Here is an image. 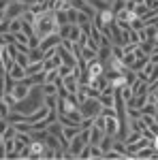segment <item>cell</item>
<instances>
[{"label": "cell", "instance_id": "cell-20", "mask_svg": "<svg viewBox=\"0 0 158 160\" xmlns=\"http://www.w3.org/2000/svg\"><path fill=\"white\" fill-rule=\"evenodd\" d=\"M88 4L94 9V11H103V9H111L109 2H105V0H88Z\"/></svg>", "mask_w": 158, "mask_h": 160}, {"label": "cell", "instance_id": "cell-39", "mask_svg": "<svg viewBox=\"0 0 158 160\" xmlns=\"http://www.w3.org/2000/svg\"><path fill=\"white\" fill-rule=\"evenodd\" d=\"M90 152H92V158H103V149H100V145H90Z\"/></svg>", "mask_w": 158, "mask_h": 160}, {"label": "cell", "instance_id": "cell-33", "mask_svg": "<svg viewBox=\"0 0 158 160\" xmlns=\"http://www.w3.org/2000/svg\"><path fill=\"white\" fill-rule=\"evenodd\" d=\"M15 79H13L9 73H4V92H13V88H15Z\"/></svg>", "mask_w": 158, "mask_h": 160}, {"label": "cell", "instance_id": "cell-40", "mask_svg": "<svg viewBox=\"0 0 158 160\" xmlns=\"http://www.w3.org/2000/svg\"><path fill=\"white\" fill-rule=\"evenodd\" d=\"M11 111H13V109L9 107V105H7V102H4V100H0V113H2V118H7Z\"/></svg>", "mask_w": 158, "mask_h": 160}, {"label": "cell", "instance_id": "cell-23", "mask_svg": "<svg viewBox=\"0 0 158 160\" xmlns=\"http://www.w3.org/2000/svg\"><path fill=\"white\" fill-rule=\"evenodd\" d=\"M152 154H154V148H152V145H147V148L139 149V152L135 154V158H141V160H145V158H152Z\"/></svg>", "mask_w": 158, "mask_h": 160}, {"label": "cell", "instance_id": "cell-22", "mask_svg": "<svg viewBox=\"0 0 158 160\" xmlns=\"http://www.w3.org/2000/svg\"><path fill=\"white\" fill-rule=\"evenodd\" d=\"M54 19H56V24L58 28L64 24H69V17H66V11H54Z\"/></svg>", "mask_w": 158, "mask_h": 160}, {"label": "cell", "instance_id": "cell-38", "mask_svg": "<svg viewBox=\"0 0 158 160\" xmlns=\"http://www.w3.org/2000/svg\"><path fill=\"white\" fill-rule=\"evenodd\" d=\"M69 32H71V24H64L58 28V34H60V38H69Z\"/></svg>", "mask_w": 158, "mask_h": 160}, {"label": "cell", "instance_id": "cell-19", "mask_svg": "<svg viewBox=\"0 0 158 160\" xmlns=\"http://www.w3.org/2000/svg\"><path fill=\"white\" fill-rule=\"evenodd\" d=\"M43 105L47 109H56L58 107V94H49V96H43Z\"/></svg>", "mask_w": 158, "mask_h": 160}, {"label": "cell", "instance_id": "cell-14", "mask_svg": "<svg viewBox=\"0 0 158 160\" xmlns=\"http://www.w3.org/2000/svg\"><path fill=\"white\" fill-rule=\"evenodd\" d=\"M43 71V60H38V62H30L28 66H26V77H32V75H37Z\"/></svg>", "mask_w": 158, "mask_h": 160}, {"label": "cell", "instance_id": "cell-25", "mask_svg": "<svg viewBox=\"0 0 158 160\" xmlns=\"http://www.w3.org/2000/svg\"><path fill=\"white\" fill-rule=\"evenodd\" d=\"M154 113H156V102L147 100L145 105L141 107V115H154Z\"/></svg>", "mask_w": 158, "mask_h": 160}, {"label": "cell", "instance_id": "cell-27", "mask_svg": "<svg viewBox=\"0 0 158 160\" xmlns=\"http://www.w3.org/2000/svg\"><path fill=\"white\" fill-rule=\"evenodd\" d=\"M41 88H43V96L58 94V83H41Z\"/></svg>", "mask_w": 158, "mask_h": 160}, {"label": "cell", "instance_id": "cell-32", "mask_svg": "<svg viewBox=\"0 0 158 160\" xmlns=\"http://www.w3.org/2000/svg\"><path fill=\"white\" fill-rule=\"evenodd\" d=\"M15 62L19 64V66H28L30 64V58H28V53H22V51H17V56H15Z\"/></svg>", "mask_w": 158, "mask_h": 160}, {"label": "cell", "instance_id": "cell-1", "mask_svg": "<svg viewBox=\"0 0 158 160\" xmlns=\"http://www.w3.org/2000/svg\"><path fill=\"white\" fill-rule=\"evenodd\" d=\"M43 107V88L41 86H32L30 88V92H28V96L22 98L17 105H15V111H22V113H34Z\"/></svg>", "mask_w": 158, "mask_h": 160}, {"label": "cell", "instance_id": "cell-4", "mask_svg": "<svg viewBox=\"0 0 158 160\" xmlns=\"http://www.w3.org/2000/svg\"><path fill=\"white\" fill-rule=\"evenodd\" d=\"M88 73H90V81L92 79H96V77H100V75H105V64L98 60H90L88 62Z\"/></svg>", "mask_w": 158, "mask_h": 160}, {"label": "cell", "instance_id": "cell-29", "mask_svg": "<svg viewBox=\"0 0 158 160\" xmlns=\"http://www.w3.org/2000/svg\"><path fill=\"white\" fill-rule=\"evenodd\" d=\"M143 28H145V22H143L141 17H133V19H130V30L139 32V30H143Z\"/></svg>", "mask_w": 158, "mask_h": 160}, {"label": "cell", "instance_id": "cell-30", "mask_svg": "<svg viewBox=\"0 0 158 160\" xmlns=\"http://www.w3.org/2000/svg\"><path fill=\"white\" fill-rule=\"evenodd\" d=\"M139 49L143 51L145 56H150V53L154 51V41H141V43H139Z\"/></svg>", "mask_w": 158, "mask_h": 160}, {"label": "cell", "instance_id": "cell-2", "mask_svg": "<svg viewBox=\"0 0 158 160\" xmlns=\"http://www.w3.org/2000/svg\"><path fill=\"white\" fill-rule=\"evenodd\" d=\"M100 109H103L100 100L98 98H90V96H88V100H85L84 105H79V111H81L84 118H94V115L100 113Z\"/></svg>", "mask_w": 158, "mask_h": 160}, {"label": "cell", "instance_id": "cell-28", "mask_svg": "<svg viewBox=\"0 0 158 160\" xmlns=\"http://www.w3.org/2000/svg\"><path fill=\"white\" fill-rule=\"evenodd\" d=\"M124 9H126V0H113V2H111V13H113V15H118V13L124 11Z\"/></svg>", "mask_w": 158, "mask_h": 160}, {"label": "cell", "instance_id": "cell-11", "mask_svg": "<svg viewBox=\"0 0 158 160\" xmlns=\"http://www.w3.org/2000/svg\"><path fill=\"white\" fill-rule=\"evenodd\" d=\"M103 135H105V130L92 124V128H90V145H98L100 139H103Z\"/></svg>", "mask_w": 158, "mask_h": 160}, {"label": "cell", "instance_id": "cell-24", "mask_svg": "<svg viewBox=\"0 0 158 160\" xmlns=\"http://www.w3.org/2000/svg\"><path fill=\"white\" fill-rule=\"evenodd\" d=\"M19 30H22V19H19V17H15V19H9V30H7V32L15 34V32H19Z\"/></svg>", "mask_w": 158, "mask_h": 160}, {"label": "cell", "instance_id": "cell-37", "mask_svg": "<svg viewBox=\"0 0 158 160\" xmlns=\"http://www.w3.org/2000/svg\"><path fill=\"white\" fill-rule=\"evenodd\" d=\"M135 15H137V17H143V15H145L147 13V7H145V2H139V4H137V7H135Z\"/></svg>", "mask_w": 158, "mask_h": 160}, {"label": "cell", "instance_id": "cell-34", "mask_svg": "<svg viewBox=\"0 0 158 160\" xmlns=\"http://www.w3.org/2000/svg\"><path fill=\"white\" fill-rule=\"evenodd\" d=\"M73 68L75 66H71V64H60V66H58V75H60V77H69V75L73 73Z\"/></svg>", "mask_w": 158, "mask_h": 160}, {"label": "cell", "instance_id": "cell-43", "mask_svg": "<svg viewBox=\"0 0 158 160\" xmlns=\"http://www.w3.org/2000/svg\"><path fill=\"white\" fill-rule=\"evenodd\" d=\"M147 60H150V64H158V51H152Z\"/></svg>", "mask_w": 158, "mask_h": 160}, {"label": "cell", "instance_id": "cell-17", "mask_svg": "<svg viewBox=\"0 0 158 160\" xmlns=\"http://www.w3.org/2000/svg\"><path fill=\"white\" fill-rule=\"evenodd\" d=\"M79 37H81V28H79V24H71L69 41H71V43H79Z\"/></svg>", "mask_w": 158, "mask_h": 160}, {"label": "cell", "instance_id": "cell-7", "mask_svg": "<svg viewBox=\"0 0 158 160\" xmlns=\"http://www.w3.org/2000/svg\"><path fill=\"white\" fill-rule=\"evenodd\" d=\"M84 145H85V141L84 139H81V137L79 135H75L73 139H71V141H69V152H71V154H73L75 158H77V156H79V152H81V149H84Z\"/></svg>", "mask_w": 158, "mask_h": 160}, {"label": "cell", "instance_id": "cell-5", "mask_svg": "<svg viewBox=\"0 0 158 160\" xmlns=\"http://www.w3.org/2000/svg\"><path fill=\"white\" fill-rule=\"evenodd\" d=\"M60 79H62L64 90H66L69 94H77V90H79V77H75V75L71 73L69 77H60Z\"/></svg>", "mask_w": 158, "mask_h": 160}, {"label": "cell", "instance_id": "cell-36", "mask_svg": "<svg viewBox=\"0 0 158 160\" xmlns=\"http://www.w3.org/2000/svg\"><path fill=\"white\" fill-rule=\"evenodd\" d=\"M88 158H92V152H90V143H85L84 149L79 152V156H77V160H88Z\"/></svg>", "mask_w": 158, "mask_h": 160}, {"label": "cell", "instance_id": "cell-13", "mask_svg": "<svg viewBox=\"0 0 158 160\" xmlns=\"http://www.w3.org/2000/svg\"><path fill=\"white\" fill-rule=\"evenodd\" d=\"M105 132H107V135H115V132H118V115L107 118V122H105Z\"/></svg>", "mask_w": 158, "mask_h": 160}, {"label": "cell", "instance_id": "cell-3", "mask_svg": "<svg viewBox=\"0 0 158 160\" xmlns=\"http://www.w3.org/2000/svg\"><path fill=\"white\" fill-rule=\"evenodd\" d=\"M32 4H22V2H11L7 9H4V19H15V17H22Z\"/></svg>", "mask_w": 158, "mask_h": 160}, {"label": "cell", "instance_id": "cell-21", "mask_svg": "<svg viewBox=\"0 0 158 160\" xmlns=\"http://www.w3.org/2000/svg\"><path fill=\"white\" fill-rule=\"evenodd\" d=\"M28 58H30V62L43 60V49H41V47H30V51H28Z\"/></svg>", "mask_w": 158, "mask_h": 160}, {"label": "cell", "instance_id": "cell-10", "mask_svg": "<svg viewBox=\"0 0 158 160\" xmlns=\"http://www.w3.org/2000/svg\"><path fill=\"white\" fill-rule=\"evenodd\" d=\"M130 88H133L135 96H139V94H147V92H150V83H147V81H141V79H137L135 83H130Z\"/></svg>", "mask_w": 158, "mask_h": 160}, {"label": "cell", "instance_id": "cell-18", "mask_svg": "<svg viewBox=\"0 0 158 160\" xmlns=\"http://www.w3.org/2000/svg\"><path fill=\"white\" fill-rule=\"evenodd\" d=\"M81 58H84L85 62H90V60H96V58H98V51L90 49L88 45H84V47H81Z\"/></svg>", "mask_w": 158, "mask_h": 160}, {"label": "cell", "instance_id": "cell-6", "mask_svg": "<svg viewBox=\"0 0 158 160\" xmlns=\"http://www.w3.org/2000/svg\"><path fill=\"white\" fill-rule=\"evenodd\" d=\"M62 43V38H60V34L56 32V34H49V37H45V38H41V43H38V47L45 51V49H54V47H58Z\"/></svg>", "mask_w": 158, "mask_h": 160}, {"label": "cell", "instance_id": "cell-8", "mask_svg": "<svg viewBox=\"0 0 158 160\" xmlns=\"http://www.w3.org/2000/svg\"><path fill=\"white\" fill-rule=\"evenodd\" d=\"M28 148H30V158H41V154L45 152L47 145H45V141H37V139H32Z\"/></svg>", "mask_w": 158, "mask_h": 160}, {"label": "cell", "instance_id": "cell-15", "mask_svg": "<svg viewBox=\"0 0 158 160\" xmlns=\"http://www.w3.org/2000/svg\"><path fill=\"white\" fill-rule=\"evenodd\" d=\"M118 92H120V96H122V100H124V102H130V100L135 98V94H133V88L128 86V83H126V86H122L120 90H118Z\"/></svg>", "mask_w": 158, "mask_h": 160}, {"label": "cell", "instance_id": "cell-12", "mask_svg": "<svg viewBox=\"0 0 158 160\" xmlns=\"http://www.w3.org/2000/svg\"><path fill=\"white\" fill-rule=\"evenodd\" d=\"M7 73L11 75L15 81H19V79H24V77H26V68H24V66H19V64L15 62V64H13V66L9 68V71H7Z\"/></svg>", "mask_w": 158, "mask_h": 160}, {"label": "cell", "instance_id": "cell-16", "mask_svg": "<svg viewBox=\"0 0 158 160\" xmlns=\"http://www.w3.org/2000/svg\"><path fill=\"white\" fill-rule=\"evenodd\" d=\"M109 58H111V45H100L98 47V60L105 64Z\"/></svg>", "mask_w": 158, "mask_h": 160}, {"label": "cell", "instance_id": "cell-48", "mask_svg": "<svg viewBox=\"0 0 158 160\" xmlns=\"http://www.w3.org/2000/svg\"><path fill=\"white\" fill-rule=\"evenodd\" d=\"M85 2H88V0H85Z\"/></svg>", "mask_w": 158, "mask_h": 160}, {"label": "cell", "instance_id": "cell-26", "mask_svg": "<svg viewBox=\"0 0 158 160\" xmlns=\"http://www.w3.org/2000/svg\"><path fill=\"white\" fill-rule=\"evenodd\" d=\"M79 15H81V11H77V9H69L66 11V17H69V24H79Z\"/></svg>", "mask_w": 158, "mask_h": 160}, {"label": "cell", "instance_id": "cell-35", "mask_svg": "<svg viewBox=\"0 0 158 160\" xmlns=\"http://www.w3.org/2000/svg\"><path fill=\"white\" fill-rule=\"evenodd\" d=\"M126 115H128V120H139V118H141V109H135V107H126Z\"/></svg>", "mask_w": 158, "mask_h": 160}, {"label": "cell", "instance_id": "cell-45", "mask_svg": "<svg viewBox=\"0 0 158 160\" xmlns=\"http://www.w3.org/2000/svg\"><path fill=\"white\" fill-rule=\"evenodd\" d=\"M152 148L158 149V135H154V139H152Z\"/></svg>", "mask_w": 158, "mask_h": 160}, {"label": "cell", "instance_id": "cell-46", "mask_svg": "<svg viewBox=\"0 0 158 160\" xmlns=\"http://www.w3.org/2000/svg\"><path fill=\"white\" fill-rule=\"evenodd\" d=\"M105 2H109V4H111V2H113V0H105Z\"/></svg>", "mask_w": 158, "mask_h": 160}, {"label": "cell", "instance_id": "cell-44", "mask_svg": "<svg viewBox=\"0 0 158 160\" xmlns=\"http://www.w3.org/2000/svg\"><path fill=\"white\" fill-rule=\"evenodd\" d=\"M9 4H11V0H0V11H4Z\"/></svg>", "mask_w": 158, "mask_h": 160}, {"label": "cell", "instance_id": "cell-42", "mask_svg": "<svg viewBox=\"0 0 158 160\" xmlns=\"http://www.w3.org/2000/svg\"><path fill=\"white\" fill-rule=\"evenodd\" d=\"M92 124H94V118H84L81 120V128H92Z\"/></svg>", "mask_w": 158, "mask_h": 160}, {"label": "cell", "instance_id": "cell-9", "mask_svg": "<svg viewBox=\"0 0 158 160\" xmlns=\"http://www.w3.org/2000/svg\"><path fill=\"white\" fill-rule=\"evenodd\" d=\"M156 34H158V28L154 24H150L143 30H139V38L141 41H156Z\"/></svg>", "mask_w": 158, "mask_h": 160}, {"label": "cell", "instance_id": "cell-47", "mask_svg": "<svg viewBox=\"0 0 158 160\" xmlns=\"http://www.w3.org/2000/svg\"><path fill=\"white\" fill-rule=\"evenodd\" d=\"M0 120H2V113H0Z\"/></svg>", "mask_w": 158, "mask_h": 160}, {"label": "cell", "instance_id": "cell-31", "mask_svg": "<svg viewBox=\"0 0 158 160\" xmlns=\"http://www.w3.org/2000/svg\"><path fill=\"white\" fill-rule=\"evenodd\" d=\"M98 100H100V105H103V107H113V105H115V98L109 96V94H100Z\"/></svg>", "mask_w": 158, "mask_h": 160}, {"label": "cell", "instance_id": "cell-41", "mask_svg": "<svg viewBox=\"0 0 158 160\" xmlns=\"http://www.w3.org/2000/svg\"><path fill=\"white\" fill-rule=\"evenodd\" d=\"M145 2L147 9H152V11H158V0H143Z\"/></svg>", "mask_w": 158, "mask_h": 160}]
</instances>
